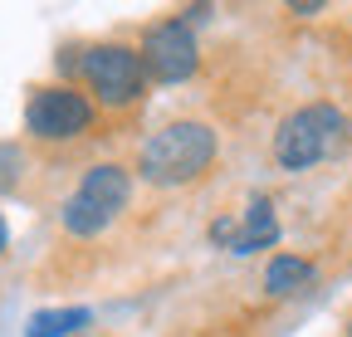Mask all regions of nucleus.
I'll return each instance as SVG.
<instances>
[{"label":"nucleus","mask_w":352,"mask_h":337,"mask_svg":"<svg viewBox=\"0 0 352 337\" xmlns=\"http://www.w3.org/2000/svg\"><path fill=\"white\" fill-rule=\"evenodd\" d=\"M132 205V172L122 161H94L78 176V186L64 196L59 205V225L74 240H94L108 225H118V216Z\"/></svg>","instance_id":"nucleus-4"},{"label":"nucleus","mask_w":352,"mask_h":337,"mask_svg":"<svg viewBox=\"0 0 352 337\" xmlns=\"http://www.w3.org/2000/svg\"><path fill=\"white\" fill-rule=\"evenodd\" d=\"M59 69H64V73H78L83 89H88V98H94L98 108L122 113V108H132V103L147 98L142 54L132 49V45H118V39H108V45H88V49H78L74 59L64 54Z\"/></svg>","instance_id":"nucleus-3"},{"label":"nucleus","mask_w":352,"mask_h":337,"mask_svg":"<svg viewBox=\"0 0 352 337\" xmlns=\"http://www.w3.org/2000/svg\"><path fill=\"white\" fill-rule=\"evenodd\" d=\"M210 244L226 249V255H259V249H274L279 244V216H274V200L270 196H250V205L240 216H220L210 220Z\"/></svg>","instance_id":"nucleus-7"},{"label":"nucleus","mask_w":352,"mask_h":337,"mask_svg":"<svg viewBox=\"0 0 352 337\" xmlns=\"http://www.w3.org/2000/svg\"><path fill=\"white\" fill-rule=\"evenodd\" d=\"M88 323H94V313L88 308H39L25 318V337H78Z\"/></svg>","instance_id":"nucleus-9"},{"label":"nucleus","mask_w":352,"mask_h":337,"mask_svg":"<svg viewBox=\"0 0 352 337\" xmlns=\"http://www.w3.org/2000/svg\"><path fill=\"white\" fill-rule=\"evenodd\" d=\"M138 54H142V69H147L152 83H186L201 69V45H196V30L186 25V15L157 20L142 34V49Z\"/></svg>","instance_id":"nucleus-6"},{"label":"nucleus","mask_w":352,"mask_h":337,"mask_svg":"<svg viewBox=\"0 0 352 337\" xmlns=\"http://www.w3.org/2000/svg\"><path fill=\"white\" fill-rule=\"evenodd\" d=\"M352 142V122L338 103H303L294 108L279 132H274V161L284 172H314V166L333 161Z\"/></svg>","instance_id":"nucleus-2"},{"label":"nucleus","mask_w":352,"mask_h":337,"mask_svg":"<svg viewBox=\"0 0 352 337\" xmlns=\"http://www.w3.org/2000/svg\"><path fill=\"white\" fill-rule=\"evenodd\" d=\"M220 156V137L210 122L201 117H176L166 128H157L138 147V176L147 186L176 191V186H196Z\"/></svg>","instance_id":"nucleus-1"},{"label":"nucleus","mask_w":352,"mask_h":337,"mask_svg":"<svg viewBox=\"0 0 352 337\" xmlns=\"http://www.w3.org/2000/svg\"><path fill=\"white\" fill-rule=\"evenodd\" d=\"M314 259L303 255H274L270 264H264V288L274 293V299H289V293H303L308 283H314Z\"/></svg>","instance_id":"nucleus-8"},{"label":"nucleus","mask_w":352,"mask_h":337,"mask_svg":"<svg viewBox=\"0 0 352 337\" xmlns=\"http://www.w3.org/2000/svg\"><path fill=\"white\" fill-rule=\"evenodd\" d=\"M347 337H352V332H347Z\"/></svg>","instance_id":"nucleus-13"},{"label":"nucleus","mask_w":352,"mask_h":337,"mask_svg":"<svg viewBox=\"0 0 352 337\" xmlns=\"http://www.w3.org/2000/svg\"><path fill=\"white\" fill-rule=\"evenodd\" d=\"M10 249V225H6V216H0V255Z\"/></svg>","instance_id":"nucleus-12"},{"label":"nucleus","mask_w":352,"mask_h":337,"mask_svg":"<svg viewBox=\"0 0 352 337\" xmlns=\"http://www.w3.org/2000/svg\"><path fill=\"white\" fill-rule=\"evenodd\" d=\"M323 5H318V0H308V5H303V0H298V5H289V15H298V20H314Z\"/></svg>","instance_id":"nucleus-11"},{"label":"nucleus","mask_w":352,"mask_h":337,"mask_svg":"<svg viewBox=\"0 0 352 337\" xmlns=\"http://www.w3.org/2000/svg\"><path fill=\"white\" fill-rule=\"evenodd\" d=\"M94 122H98V103L74 83H39L25 98V132L44 147L78 142L83 132H94Z\"/></svg>","instance_id":"nucleus-5"},{"label":"nucleus","mask_w":352,"mask_h":337,"mask_svg":"<svg viewBox=\"0 0 352 337\" xmlns=\"http://www.w3.org/2000/svg\"><path fill=\"white\" fill-rule=\"evenodd\" d=\"M25 176V147L20 142H0V196L15 191Z\"/></svg>","instance_id":"nucleus-10"}]
</instances>
